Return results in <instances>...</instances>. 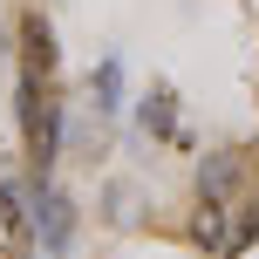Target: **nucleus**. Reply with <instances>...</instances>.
Returning <instances> with one entry per match:
<instances>
[{
    "label": "nucleus",
    "mask_w": 259,
    "mask_h": 259,
    "mask_svg": "<svg viewBox=\"0 0 259 259\" xmlns=\"http://www.w3.org/2000/svg\"><path fill=\"white\" fill-rule=\"evenodd\" d=\"M21 48H27V68H34V75H55V27L41 21V14L21 21Z\"/></svg>",
    "instance_id": "obj_4"
},
{
    "label": "nucleus",
    "mask_w": 259,
    "mask_h": 259,
    "mask_svg": "<svg viewBox=\"0 0 259 259\" xmlns=\"http://www.w3.org/2000/svg\"><path fill=\"white\" fill-rule=\"evenodd\" d=\"M143 123H157V130H170V96H150V109H143Z\"/></svg>",
    "instance_id": "obj_6"
},
{
    "label": "nucleus",
    "mask_w": 259,
    "mask_h": 259,
    "mask_svg": "<svg viewBox=\"0 0 259 259\" xmlns=\"http://www.w3.org/2000/svg\"><path fill=\"white\" fill-rule=\"evenodd\" d=\"M239 150H211L205 164H198V198H211V205H225V198L239 191Z\"/></svg>",
    "instance_id": "obj_3"
},
{
    "label": "nucleus",
    "mask_w": 259,
    "mask_h": 259,
    "mask_svg": "<svg viewBox=\"0 0 259 259\" xmlns=\"http://www.w3.org/2000/svg\"><path fill=\"white\" fill-rule=\"evenodd\" d=\"M191 239H198V246H219V252H225V239H232V232H225V205H211V198H198Z\"/></svg>",
    "instance_id": "obj_5"
},
{
    "label": "nucleus",
    "mask_w": 259,
    "mask_h": 259,
    "mask_svg": "<svg viewBox=\"0 0 259 259\" xmlns=\"http://www.w3.org/2000/svg\"><path fill=\"white\" fill-rule=\"evenodd\" d=\"M34 239V198L21 184H0V252H21Z\"/></svg>",
    "instance_id": "obj_1"
},
{
    "label": "nucleus",
    "mask_w": 259,
    "mask_h": 259,
    "mask_svg": "<svg viewBox=\"0 0 259 259\" xmlns=\"http://www.w3.org/2000/svg\"><path fill=\"white\" fill-rule=\"evenodd\" d=\"M68 225H75V219H68V198L55 191V184H41V191H34V239L48 252H62L68 246Z\"/></svg>",
    "instance_id": "obj_2"
}]
</instances>
